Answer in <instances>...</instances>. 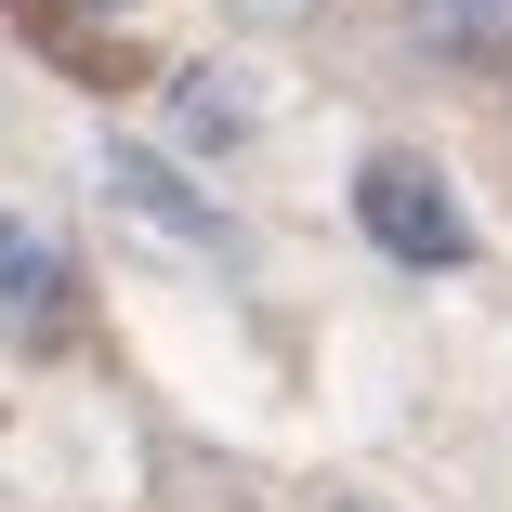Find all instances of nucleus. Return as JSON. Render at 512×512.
I'll return each mask as SVG.
<instances>
[{
    "instance_id": "obj_3",
    "label": "nucleus",
    "mask_w": 512,
    "mask_h": 512,
    "mask_svg": "<svg viewBox=\"0 0 512 512\" xmlns=\"http://www.w3.org/2000/svg\"><path fill=\"white\" fill-rule=\"evenodd\" d=\"M0 316H14V329H53L66 316V250L40 224H14V211H0Z\"/></svg>"
},
{
    "instance_id": "obj_2",
    "label": "nucleus",
    "mask_w": 512,
    "mask_h": 512,
    "mask_svg": "<svg viewBox=\"0 0 512 512\" xmlns=\"http://www.w3.org/2000/svg\"><path fill=\"white\" fill-rule=\"evenodd\" d=\"M106 184H119V211H145V224L184 237V250H211V237H224V211H211V197H197L158 145H106Z\"/></svg>"
},
{
    "instance_id": "obj_1",
    "label": "nucleus",
    "mask_w": 512,
    "mask_h": 512,
    "mask_svg": "<svg viewBox=\"0 0 512 512\" xmlns=\"http://www.w3.org/2000/svg\"><path fill=\"white\" fill-rule=\"evenodd\" d=\"M355 211H368V237H381L394 263H473V224H460L447 171L407 158V145H381V158L355 171Z\"/></svg>"
},
{
    "instance_id": "obj_4",
    "label": "nucleus",
    "mask_w": 512,
    "mask_h": 512,
    "mask_svg": "<svg viewBox=\"0 0 512 512\" xmlns=\"http://www.w3.org/2000/svg\"><path fill=\"white\" fill-rule=\"evenodd\" d=\"M184 132H197V145H237V132H250V92H237L224 66H197V79H184Z\"/></svg>"
}]
</instances>
